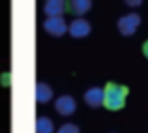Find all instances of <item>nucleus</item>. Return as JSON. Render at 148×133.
Returning <instances> with one entry per match:
<instances>
[{"label":"nucleus","instance_id":"obj_1","mask_svg":"<svg viewBox=\"0 0 148 133\" xmlns=\"http://www.w3.org/2000/svg\"><path fill=\"white\" fill-rule=\"evenodd\" d=\"M105 90V101L103 105L109 109V111H120V109L126 107V97L130 94V88L124 86V84L118 83H107Z\"/></svg>","mask_w":148,"mask_h":133},{"label":"nucleus","instance_id":"obj_2","mask_svg":"<svg viewBox=\"0 0 148 133\" xmlns=\"http://www.w3.org/2000/svg\"><path fill=\"white\" fill-rule=\"evenodd\" d=\"M139 25H141V15L139 13H127V15H124V17L118 19L116 28H118V32L122 34V36H133V34L137 32Z\"/></svg>","mask_w":148,"mask_h":133},{"label":"nucleus","instance_id":"obj_3","mask_svg":"<svg viewBox=\"0 0 148 133\" xmlns=\"http://www.w3.org/2000/svg\"><path fill=\"white\" fill-rule=\"evenodd\" d=\"M45 30H47V34H51L53 38H62L66 32H68V23L64 21V17L62 15H53V17H47V21H45Z\"/></svg>","mask_w":148,"mask_h":133},{"label":"nucleus","instance_id":"obj_4","mask_svg":"<svg viewBox=\"0 0 148 133\" xmlns=\"http://www.w3.org/2000/svg\"><path fill=\"white\" fill-rule=\"evenodd\" d=\"M68 32L71 34V38H77V40H83V38H86L88 34L92 32V26H90V23H88L86 19H83V17H77L73 23H69V26H68Z\"/></svg>","mask_w":148,"mask_h":133},{"label":"nucleus","instance_id":"obj_5","mask_svg":"<svg viewBox=\"0 0 148 133\" xmlns=\"http://www.w3.org/2000/svg\"><path fill=\"white\" fill-rule=\"evenodd\" d=\"M103 101H105V90L103 88L92 86V88H88L86 92H84V103H86L88 107L98 109V107L103 105Z\"/></svg>","mask_w":148,"mask_h":133},{"label":"nucleus","instance_id":"obj_6","mask_svg":"<svg viewBox=\"0 0 148 133\" xmlns=\"http://www.w3.org/2000/svg\"><path fill=\"white\" fill-rule=\"evenodd\" d=\"M54 109H56L58 114L69 116V114H73V112H75L77 103H75V99H73L71 96H60L56 101H54Z\"/></svg>","mask_w":148,"mask_h":133},{"label":"nucleus","instance_id":"obj_7","mask_svg":"<svg viewBox=\"0 0 148 133\" xmlns=\"http://www.w3.org/2000/svg\"><path fill=\"white\" fill-rule=\"evenodd\" d=\"M92 8V0H68V10L75 17H83Z\"/></svg>","mask_w":148,"mask_h":133},{"label":"nucleus","instance_id":"obj_8","mask_svg":"<svg viewBox=\"0 0 148 133\" xmlns=\"http://www.w3.org/2000/svg\"><path fill=\"white\" fill-rule=\"evenodd\" d=\"M68 6L66 0H45L43 4V10L47 13V17H53V15H62Z\"/></svg>","mask_w":148,"mask_h":133},{"label":"nucleus","instance_id":"obj_9","mask_svg":"<svg viewBox=\"0 0 148 133\" xmlns=\"http://www.w3.org/2000/svg\"><path fill=\"white\" fill-rule=\"evenodd\" d=\"M53 99V88L47 83H36V101L38 103H47Z\"/></svg>","mask_w":148,"mask_h":133},{"label":"nucleus","instance_id":"obj_10","mask_svg":"<svg viewBox=\"0 0 148 133\" xmlns=\"http://www.w3.org/2000/svg\"><path fill=\"white\" fill-rule=\"evenodd\" d=\"M36 133H54V124L47 116H40L36 120Z\"/></svg>","mask_w":148,"mask_h":133},{"label":"nucleus","instance_id":"obj_11","mask_svg":"<svg viewBox=\"0 0 148 133\" xmlns=\"http://www.w3.org/2000/svg\"><path fill=\"white\" fill-rule=\"evenodd\" d=\"M56 133H81V130L77 124H64Z\"/></svg>","mask_w":148,"mask_h":133},{"label":"nucleus","instance_id":"obj_12","mask_svg":"<svg viewBox=\"0 0 148 133\" xmlns=\"http://www.w3.org/2000/svg\"><path fill=\"white\" fill-rule=\"evenodd\" d=\"M0 84H2L4 88H10L11 86V73L10 71H4L2 75H0Z\"/></svg>","mask_w":148,"mask_h":133},{"label":"nucleus","instance_id":"obj_13","mask_svg":"<svg viewBox=\"0 0 148 133\" xmlns=\"http://www.w3.org/2000/svg\"><path fill=\"white\" fill-rule=\"evenodd\" d=\"M124 2H126L130 8H139L143 4V0H124Z\"/></svg>","mask_w":148,"mask_h":133},{"label":"nucleus","instance_id":"obj_14","mask_svg":"<svg viewBox=\"0 0 148 133\" xmlns=\"http://www.w3.org/2000/svg\"><path fill=\"white\" fill-rule=\"evenodd\" d=\"M143 54H145L146 60H148V40L145 41V43H143Z\"/></svg>","mask_w":148,"mask_h":133}]
</instances>
